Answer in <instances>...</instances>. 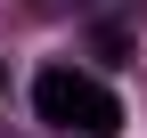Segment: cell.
<instances>
[{
    "label": "cell",
    "mask_w": 147,
    "mask_h": 138,
    "mask_svg": "<svg viewBox=\"0 0 147 138\" xmlns=\"http://www.w3.org/2000/svg\"><path fill=\"white\" fill-rule=\"evenodd\" d=\"M33 114L57 122V130H74V138H115V130H123L115 90L90 81V73H74V65H49V73L33 81Z\"/></svg>",
    "instance_id": "cell-1"
}]
</instances>
